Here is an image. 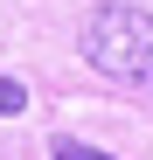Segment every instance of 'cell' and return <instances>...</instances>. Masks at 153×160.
Segmentation results:
<instances>
[{
    "instance_id": "3",
    "label": "cell",
    "mask_w": 153,
    "mask_h": 160,
    "mask_svg": "<svg viewBox=\"0 0 153 160\" xmlns=\"http://www.w3.org/2000/svg\"><path fill=\"white\" fill-rule=\"evenodd\" d=\"M14 112H28V91H21L14 77H0V118H14Z\"/></svg>"
},
{
    "instance_id": "2",
    "label": "cell",
    "mask_w": 153,
    "mask_h": 160,
    "mask_svg": "<svg viewBox=\"0 0 153 160\" xmlns=\"http://www.w3.org/2000/svg\"><path fill=\"white\" fill-rule=\"evenodd\" d=\"M49 160H111V153H97V146H84V139H56Z\"/></svg>"
},
{
    "instance_id": "1",
    "label": "cell",
    "mask_w": 153,
    "mask_h": 160,
    "mask_svg": "<svg viewBox=\"0 0 153 160\" xmlns=\"http://www.w3.org/2000/svg\"><path fill=\"white\" fill-rule=\"evenodd\" d=\"M84 56L91 70H105L111 84L153 91V14L146 7H91L84 14Z\"/></svg>"
}]
</instances>
